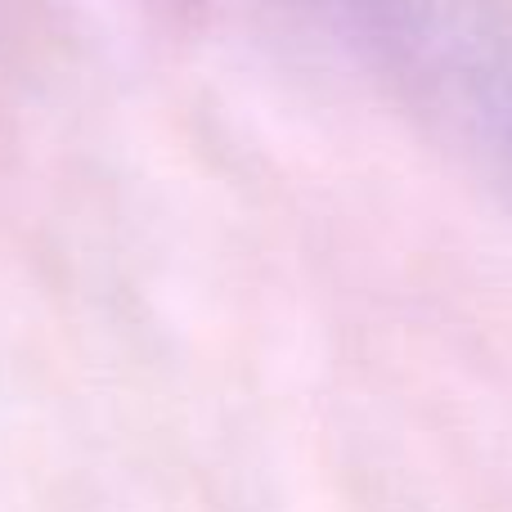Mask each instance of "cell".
<instances>
[{
    "label": "cell",
    "instance_id": "obj_1",
    "mask_svg": "<svg viewBox=\"0 0 512 512\" xmlns=\"http://www.w3.org/2000/svg\"><path fill=\"white\" fill-rule=\"evenodd\" d=\"M512 216V0H306Z\"/></svg>",
    "mask_w": 512,
    "mask_h": 512
}]
</instances>
